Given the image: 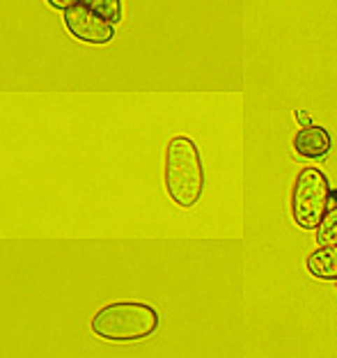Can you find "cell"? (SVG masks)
Here are the masks:
<instances>
[{
  "mask_svg": "<svg viewBox=\"0 0 337 358\" xmlns=\"http://www.w3.org/2000/svg\"><path fill=\"white\" fill-rule=\"evenodd\" d=\"M159 324V313L145 303H110L94 315L92 331L106 340L131 343L150 338Z\"/></svg>",
  "mask_w": 337,
  "mask_h": 358,
  "instance_id": "7a4b0ae2",
  "label": "cell"
},
{
  "mask_svg": "<svg viewBox=\"0 0 337 358\" xmlns=\"http://www.w3.org/2000/svg\"><path fill=\"white\" fill-rule=\"evenodd\" d=\"M317 241L322 246H337V202L326 211L322 225H319Z\"/></svg>",
  "mask_w": 337,
  "mask_h": 358,
  "instance_id": "ba28073f",
  "label": "cell"
},
{
  "mask_svg": "<svg viewBox=\"0 0 337 358\" xmlns=\"http://www.w3.org/2000/svg\"><path fill=\"white\" fill-rule=\"evenodd\" d=\"M64 26L78 42L85 44H108L113 39V23L85 10L80 3L64 12Z\"/></svg>",
  "mask_w": 337,
  "mask_h": 358,
  "instance_id": "277c9868",
  "label": "cell"
},
{
  "mask_svg": "<svg viewBox=\"0 0 337 358\" xmlns=\"http://www.w3.org/2000/svg\"><path fill=\"white\" fill-rule=\"evenodd\" d=\"M294 148H296V152L301 154V157H306V159H322V157H326L328 152H331L333 141H331L328 129L310 124V127H303L301 131L296 134Z\"/></svg>",
  "mask_w": 337,
  "mask_h": 358,
  "instance_id": "5b68a950",
  "label": "cell"
},
{
  "mask_svg": "<svg viewBox=\"0 0 337 358\" xmlns=\"http://www.w3.org/2000/svg\"><path fill=\"white\" fill-rule=\"evenodd\" d=\"M308 271L315 278L337 280V246H322L308 257Z\"/></svg>",
  "mask_w": 337,
  "mask_h": 358,
  "instance_id": "8992f818",
  "label": "cell"
},
{
  "mask_svg": "<svg viewBox=\"0 0 337 358\" xmlns=\"http://www.w3.org/2000/svg\"><path fill=\"white\" fill-rule=\"evenodd\" d=\"M328 202H331V184L317 168L301 170L292 191V214L303 230H315L322 225Z\"/></svg>",
  "mask_w": 337,
  "mask_h": 358,
  "instance_id": "3957f363",
  "label": "cell"
},
{
  "mask_svg": "<svg viewBox=\"0 0 337 358\" xmlns=\"http://www.w3.org/2000/svg\"><path fill=\"white\" fill-rule=\"evenodd\" d=\"M80 5L110 23L122 19V0H80Z\"/></svg>",
  "mask_w": 337,
  "mask_h": 358,
  "instance_id": "52a82bcc",
  "label": "cell"
},
{
  "mask_svg": "<svg viewBox=\"0 0 337 358\" xmlns=\"http://www.w3.org/2000/svg\"><path fill=\"white\" fill-rule=\"evenodd\" d=\"M48 3H51L55 10H64V12H67V10H71V7H76L80 0H48Z\"/></svg>",
  "mask_w": 337,
  "mask_h": 358,
  "instance_id": "9c48e42d",
  "label": "cell"
},
{
  "mask_svg": "<svg viewBox=\"0 0 337 358\" xmlns=\"http://www.w3.org/2000/svg\"><path fill=\"white\" fill-rule=\"evenodd\" d=\"M296 120H299L303 127H310V117L306 115V113H296Z\"/></svg>",
  "mask_w": 337,
  "mask_h": 358,
  "instance_id": "30bf717a",
  "label": "cell"
},
{
  "mask_svg": "<svg viewBox=\"0 0 337 358\" xmlns=\"http://www.w3.org/2000/svg\"><path fill=\"white\" fill-rule=\"evenodd\" d=\"M166 189L179 207H195L204 191L200 150L191 138H172L166 150Z\"/></svg>",
  "mask_w": 337,
  "mask_h": 358,
  "instance_id": "6da1fadb",
  "label": "cell"
}]
</instances>
